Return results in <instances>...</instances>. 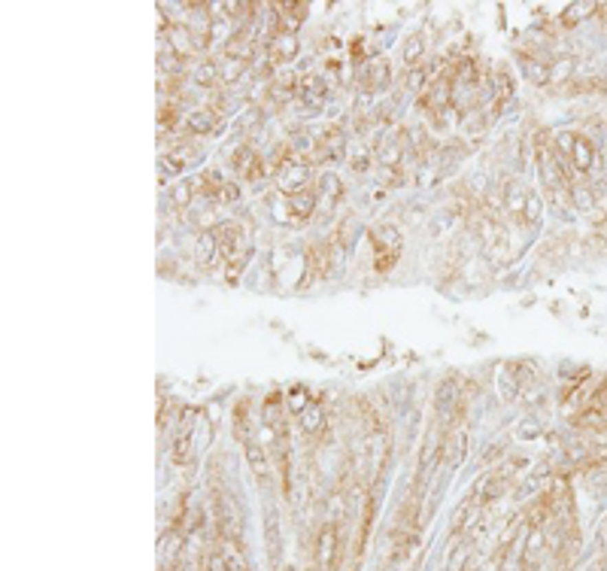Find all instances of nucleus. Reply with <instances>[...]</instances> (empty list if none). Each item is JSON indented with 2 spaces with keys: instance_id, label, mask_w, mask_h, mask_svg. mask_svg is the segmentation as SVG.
Masks as SVG:
<instances>
[{
  "instance_id": "nucleus-6",
  "label": "nucleus",
  "mask_w": 607,
  "mask_h": 571,
  "mask_svg": "<svg viewBox=\"0 0 607 571\" xmlns=\"http://www.w3.org/2000/svg\"><path fill=\"white\" fill-rule=\"evenodd\" d=\"M170 46H173V55H179V58H192L197 49V40H195V34L188 31V28H173L170 31Z\"/></svg>"
},
{
  "instance_id": "nucleus-2",
  "label": "nucleus",
  "mask_w": 607,
  "mask_h": 571,
  "mask_svg": "<svg viewBox=\"0 0 607 571\" xmlns=\"http://www.w3.org/2000/svg\"><path fill=\"white\" fill-rule=\"evenodd\" d=\"M334 562H338V526L328 523L316 541V565L319 571H331Z\"/></svg>"
},
{
  "instance_id": "nucleus-4",
  "label": "nucleus",
  "mask_w": 607,
  "mask_h": 571,
  "mask_svg": "<svg viewBox=\"0 0 607 571\" xmlns=\"http://www.w3.org/2000/svg\"><path fill=\"white\" fill-rule=\"evenodd\" d=\"M210 234H213L216 250H219V255H222V259H237V255H234V250H237V240H240L237 225L225 222V225H219V228H213Z\"/></svg>"
},
{
  "instance_id": "nucleus-23",
  "label": "nucleus",
  "mask_w": 607,
  "mask_h": 571,
  "mask_svg": "<svg viewBox=\"0 0 607 571\" xmlns=\"http://www.w3.org/2000/svg\"><path fill=\"white\" fill-rule=\"evenodd\" d=\"M604 10H607V6H604ZM602 21H604V28H607V12H602Z\"/></svg>"
},
{
  "instance_id": "nucleus-21",
  "label": "nucleus",
  "mask_w": 607,
  "mask_h": 571,
  "mask_svg": "<svg viewBox=\"0 0 607 571\" xmlns=\"http://www.w3.org/2000/svg\"><path fill=\"white\" fill-rule=\"evenodd\" d=\"M173 197H177V204H188L192 188H188V186H177V188H173Z\"/></svg>"
},
{
  "instance_id": "nucleus-5",
  "label": "nucleus",
  "mask_w": 607,
  "mask_h": 571,
  "mask_svg": "<svg viewBox=\"0 0 607 571\" xmlns=\"http://www.w3.org/2000/svg\"><path fill=\"white\" fill-rule=\"evenodd\" d=\"M304 180H307V167L295 164V161H289V164L280 171V186H283V192H289V195L304 192V188H301Z\"/></svg>"
},
{
  "instance_id": "nucleus-19",
  "label": "nucleus",
  "mask_w": 607,
  "mask_h": 571,
  "mask_svg": "<svg viewBox=\"0 0 607 571\" xmlns=\"http://www.w3.org/2000/svg\"><path fill=\"white\" fill-rule=\"evenodd\" d=\"M398 158H401V146L398 143H389V146H383V149H379V161H383V164H398Z\"/></svg>"
},
{
  "instance_id": "nucleus-9",
  "label": "nucleus",
  "mask_w": 607,
  "mask_h": 571,
  "mask_svg": "<svg viewBox=\"0 0 607 571\" xmlns=\"http://www.w3.org/2000/svg\"><path fill=\"white\" fill-rule=\"evenodd\" d=\"M289 207H291V216H295V222H304V219L313 216L316 197H313V192H298V195L289 197Z\"/></svg>"
},
{
  "instance_id": "nucleus-7",
  "label": "nucleus",
  "mask_w": 607,
  "mask_h": 571,
  "mask_svg": "<svg viewBox=\"0 0 607 571\" xmlns=\"http://www.w3.org/2000/svg\"><path fill=\"white\" fill-rule=\"evenodd\" d=\"M298 55V36L295 34H276L274 36V49H270V58L276 64H286Z\"/></svg>"
},
{
  "instance_id": "nucleus-3",
  "label": "nucleus",
  "mask_w": 607,
  "mask_h": 571,
  "mask_svg": "<svg viewBox=\"0 0 607 571\" xmlns=\"http://www.w3.org/2000/svg\"><path fill=\"white\" fill-rule=\"evenodd\" d=\"M571 164L577 173H592L598 167V149L592 146L589 137L574 134V152H571Z\"/></svg>"
},
{
  "instance_id": "nucleus-15",
  "label": "nucleus",
  "mask_w": 607,
  "mask_h": 571,
  "mask_svg": "<svg viewBox=\"0 0 607 571\" xmlns=\"http://www.w3.org/2000/svg\"><path fill=\"white\" fill-rule=\"evenodd\" d=\"M219 250H216V240H213V234H203L201 240H197V261H201L203 268H210L213 265V255H216Z\"/></svg>"
},
{
  "instance_id": "nucleus-22",
  "label": "nucleus",
  "mask_w": 607,
  "mask_h": 571,
  "mask_svg": "<svg viewBox=\"0 0 607 571\" xmlns=\"http://www.w3.org/2000/svg\"><path fill=\"white\" fill-rule=\"evenodd\" d=\"M213 76H216V67H213V64H207V67L197 70V79H201V83H213Z\"/></svg>"
},
{
  "instance_id": "nucleus-17",
  "label": "nucleus",
  "mask_w": 607,
  "mask_h": 571,
  "mask_svg": "<svg viewBox=\"0 0 607 571\" xmlns=\"http://www.w3.org/2000/svg\"><path fill=\"white\" fill-rule=\"evenodd\" d=\"M598 6L595 3H574V6H568L565 10V25H577L580 19H586L589 12H595Z\"/></svg>"
},
{
  "instance_id": "nucleus-18",
  "label": "nucleus",
  "mask_w": 607,
  "mask_h": 571,
  "mask_svg": "<svg viewBox=\"0 0 607 571\" xmlns=\"http://www.w3.org/2000/svg\"><path fill=\"white\" fill-rule=\"evenodd\" d=\"M522 219H525L529 225H538V222H540V197H538V195L529 192V197H525V213H522Z\"/></svg>"
},
{
  "instance_id": "nucleus-10",
  "label": "nucleus",
  "mask_w": 607,
  "mask_h": 571,
  "mask_svg": "<svg viewBox=\"0 0 607 571\" xmlns=\"http://www.w3.org/2000/svg\"><path fill=\"white\" fill-rule=\"evenodd\" d=\"M362 85L364 89H386L389 85V64L379 61V64H371L368 73H362Z\"/></svg>"
},
{
  "instance_id": "nucleus-8",
  "label": "nucleus",
  "mask_w": 607,
  "mask_h": 571,
  "mask_svg": "<svg viewBox=\"0 0 607 571\" xmlns=\"http://www.w3.org/2000/svg\"><path fill=\"white\" fill-rule=\"evenodd\" d=\"M307 265H310V277H328L331 270V259H328V246L313 244L307 250Z\"/></svg>"
},
{
  "instance_id": "nucleus-12",
  "label": "nucleus",
  "mask_w": 607,
  "mask_h": 571,
  "mask_svg": "<svg viewBox=\"0 0 607 571\" xmlns=\"http://www.w3.org/2000/svg\"><path fill=\"white\" fill-rule=\"evenodd\" d=\"M322 426H325V413H322V407L319 405L304 407V413H301V431L304 435H319Z\"/></svg>"
},
{
  "instance_id": "nucleus-11",
  "label": "nucleus",
  "mask_w": 607,
  "mask_h": 571,
  "mask_svg": "<svg viewBox=\"0 0 607 571\" xmlns=\"http://www.w3.org/2000/svg\"><path fill=\"white\" fill-rule=\"evenodd\" d=\"M522 73H525V79H531L535 85H544L547 79H550V64L547 61H538V58H522Z\"/></svg>"
},
{
  "instance_id": "nucleus-16",
  "label": "nucleus",
  "mask_w": 607,
  "mask_h": 571,
  "mask_svg": "<svg viewBox=\"0 0 607 571\" xmlns=\"http://www.w3.org/2000/svg\"><path fill=\"white\" fill-rule=\"evenodd\" d=\"M422 52H426V40L416 34V36H410V40H407V46H404V61H407V64H416V61L422 58Z\"/></svg>"
},
{
  "instance_id": "nucleus-20",
  "label": "nucleus",
  "mask_w": 607,
  "mask_h": 571,
  "mask_svg": "<svg viewBox=\"0 0 607 571\" xmlns=\"http://www.w3.org/2000/svg\"><path fill=\"white\" fill-rule=\"evenodd\" d=\"M243 64H246L243 58H231V61L222 67V79H225V83H228V79H237L240 70H243Z\"/></svg>"
},
{
  "instance_id": "nucleus-14",
  "label": "nucleus",
  "mask_w": 607,
  "mask_h": 571,
  "mask_svg": "<svg viewBox=\"0 0 607 571\" xmlns=\"http://www.w3.org/2000/svg\"><path fill=\"white\" fill-rule=\"evenodd\" d=\"M529 195H522V188L516 186V182H510L507 186V195H504V204H507V210L510 213H514L516 219H522V213H525V207H522V201Z\"/></svg>"
},
{
  "instance_id": "nucleus-1",
  "label": "nucleus",
  "mask_w": 607,
  "mask_h": 571,
  "mask_svg": "<svg viewBox=\"0 0 607 571\" xmlns=\"http://www.w3.org/2000/svg\"><path fill=\"white\" fill-rule=\"evenodd\" d=\"M371 240H374V250H377V259H374L377 270H389L401 255L398 234H395L392 228H374L371 231Z\"/></svg>"
},
{
  "instance_id": "nucleus-13",
  "label": "nucleus",
  "mask_w": 607,
  "mask_h": 571,
  "mask_svg": "<svg viewBox=\"0 0 607 571\" xmlns=\"http://www.w3.org/2000/svg\"><path fill=\"white\" fill-rule=\"evenodd\" d=\"M186 125H188V131H195V134H210L216 122H213V116H210L207 109H195V113H188Z\"/></svg>"
}]
</instances>
